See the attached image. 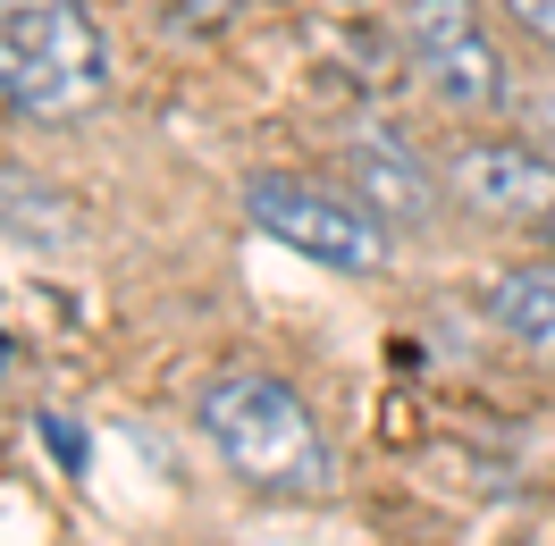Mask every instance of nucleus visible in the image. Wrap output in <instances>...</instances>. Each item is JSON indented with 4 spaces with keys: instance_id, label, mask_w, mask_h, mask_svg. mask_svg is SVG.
<instances>
[{
    "instance_id": "1",
    "label": "nucleus",
    "mask_w": 555,
    "mask_h": 546,
    "mask_svg": "<svg viewBox=\"0 0 555 546\" xmlns=\"http://www.w3.org/2000/svg\"><path fill=\"white\" fill-rule=\"evenodd\" d=\"M203 438L219 445V463L244 479V487H270V496H328V445H320L312 412L286 378H261V370H228L203 387Z\"/></svg>"
},
{
    "instance_id": "2",
    "label": "nucleus",
    "mask_w": 555,
    "mask_h": 546,
    "mask_svg": "<svg viewBox=\"0 0 555 546\" xmlns=\"http://www.w3.org/2000/svg\"><path fill=\"white\" fill-rule=\"evenodd\" d=\"M109 84V42L85 0H0V102L17 118H76Z\"/></svg>"
},
{
    "instance_id": "3",
    "label": "nucleus",
    "mask_w": 555,
    "mask_h": 546,
    "mask_svg": "<svg viewBox=\"0 0 555 546\" xmlns=\"http://www.w3.org/2000/svg\"><path fill=\"white\" fill-rule=\"evenodd\" d=\"M244 219L278 236L286 252H304L320 270L371 277L387 261V219L362 210L353 194H328V185H304V177H253L244 185Z\"/></svg>"
},
{
    "instance_id": "4",
    "label": "nucleus",
    "mask_w": 555,
    "mask_h": 546,
    "mask_svg": "<svg viewBox=\"0 0 555 546\" xmlns=\"http://www.w3.org/2000/svg\"><path fill=\"white\" fill-rule=\"evenodd\" d=\"M404 51H413V68L429 76L438 102H454V109L505 102V60H496L472 0H413L404 9Z\"/></svg>"
},
{
    "instance_id": "5",
    "label": "nucleus",
    "mask_w": 555,
    "mask_h": 546,
    "mask_svg": "<svg viewBox=\"0 0 555 546\" xmlns=\"http://www.w3.org/2000/svg\"><path fill=\"white\" fill-rule=\"evenodd\" d=\"M346 194L362 210H379L387 227H429V219H438V185H429V169H421L396 135H379V127L346 135Z\"/></svg>"
},
{
    "instance_id": "6",
    "label": "nucleus",
    "mask_w": 555,
    "mask_h": 546,
    "mask_svg": "<svg viewBox=\"0 0 555 546\" xmlns=\"http://www.w3.org/2000/svg\"><path fill=\"white\" fill-rule=\"evenodd\" d=\"M454 194L488 219H555V169L521 143H472L454 160Z\"/></svg>"
},
{
    "instance_id": "7",
    "label": "nucleus",
    "mask_w": 555,
    "mask_h": 546,
    "mask_svg": "<svg viewBox=\"0 0 555 546\" xmlns=\"http://www.w3.org/2000/svg\"><path fill=\"white\" fill-rule=\"evenodd\" d=\"M488 320H496L514 344H530V353H555V261L505 270L496 295H488Z\"/></svg>"
},
{
    "instance_id": "8",
    "label": "nucleus",
    "mask_w": 555,
    "mask_h": 546,
    "mask_svg": "<svg viewBox=\"0 0 555 546\" xmlns=\"http://www.w3.org/2000/svg\"><path fill=\"white\" fill-rule=\"evenodd\" d=\"M505 17H514L530 42H547V51H555V0H505Z\"/></svg>"
},
{
    "instance_id": "9",
    "label": "nucleus",
    "mask_w": 555,
    "mask_h": 546,
    "mask_svg": "<svg viewBox=\"0 0 555 546\" xmlns=\"http://www.w3.org/2000/svg\"><path fill=\"white\" fill-rule=\"evenodd\" d=\"M261 546H346V538H328V530H286V538H261Z\"/></svg>"
},
{
    "instance_id": "10",
    "label": "nucleus",
    "mask_w": 555,
    "mask_h": 546,
    "mask_svg": "<svg viewBox=\"0 0 555 546\" xmlns=\"http://www.w3.org/2000/svg\"><path fill=\"white\" fill-rule=\"evenodd\" d=\"M177 9H185V17H228L236 0H177Z\"/></svg>"
},
{
    "instance_id": "11",
    "label": "nucleus",
    "mask_w": 555,
    "mask_h": 546,
    "mask_svg": "<svg viewBox=\"0 0 555 546\" xmlns=\"http://www.w3.org/2000/svg\"><path fill=\"white\" fill-rule=\"evenodd\" d=\"M0 362H9V337H0Z\"/></svg>"
}]
</instances>
